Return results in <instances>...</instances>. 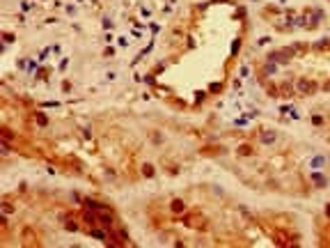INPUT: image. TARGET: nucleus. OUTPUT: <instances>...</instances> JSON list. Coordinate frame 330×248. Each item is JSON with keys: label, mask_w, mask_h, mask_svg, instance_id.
<instances>
[{"label": "nucleus", "mask_w": 330, "mask_h": 248, "mask_svg": "<svg viewBox=\"0 0 330 248\" xmlns=\"http://www.w3.org/2000/svg\"><path fill=\"white\" fill-rule=\"evenodd\" d=\"M296 92H300V94H314L316 92V83H312L307 78H298L296 80Z\"/></svg>", "instance_id": "obj_1"}, {"label": "nucleus", "mask_w": 330, "mask_h": 248, "mask_svg": "<svg viewBox=\"0 0 330 248\" xmlns=\"http://www.w3.org/2000/svg\"><path fill=\"white\" fill-rule=\"evenodd\" d=\"M275 138H278V133H275V131H264L261 135H259V140H261L264 145H270V143H275Z\"/></svg>", "instance_id": "obj_2"}, {"label": "nucleus", "mask_w": 330, "mask_h": 248, "mask_svg": "<svg viewBox=\"0 0 330 248\" xmlns=\"http://www.w3.org/2000/svg\"><path fill=\"white\" fill-rule=\"evenodd\" d=\"M85 204L90 207V209H96V211H105V209H108V207H105V204L96 202V200H92V198H87V200H85Z\"/></svg>", "instance_id": "obj_3"}, {"label": "nucleus", "mask_w": 330, "mask_h": 248, "mask_svg": "<svg viewBox=\"0 0 330 248\" xmlns=\"http://www.w3.org/2000/svg\"><path fill=\"white\" fill-rule=\"evenodd\" d=\"M99 223L103 227H113V216L110 214H99Z\"/></svg>", "instance_id": "obj_4"}, {"label": "nucleus", "mask_w": 330, "mask_h": 248, "mask_svg": "<svg viewBox=\"0 0 330 248\" xmlns=\"http://www.w3.org/2000/svg\"><path fill=\"white\" fill-rule=\"evenodd\" d=\"M323 163H326V156H314V158L310 161L312 170H319V168H323Z\"/></svg>", "instance_id": "obj_5"}, {"label": "nucleus", "mask_w": 330, "mask_h": 248, "mask_svg": "<svg viewBox=\"0 0 330 248\" xmlns=\"http://www.w3.org/2000/svg\"><path fill=\"white\" fill-rule=\"evenodd\" d=\"M90 237H96V239L105 241V237H108V234H105V230H96V227L92 225V230H90Z\"/></svg>", "instance_id": "obj_6"}, {"label": "nucleus", "mask_w": 330, "mask_h": 248, "mask_svg": "<svg viewBox=\"0 0 330 248\" xmlns=\"http://www.w3.org/2000/svg\"><path fill=\"white\" fill-rule=\"evenodd\" d=\"M82 218H85L87 225H96V223H99V216H96V214H92V211H87V214L82 216Z\"/></svg>", "instance_id": "obj_7"}, {"label": "nucleus", "mask_w": 330, "mask_h": 248, "mask_svg": "<svg viewBox=\"0 0 330 248\" xmlns=\"http://www.w3.org/2000/svg\"><path fill=\"white\" fill-rule=\"evenodd\" d=\"M264 71H266V76H270V74H278V64H275V62H268L266 67H264Z\"/></svg>", "instance_id": "obj_8"}, {"label": "nucleus", "mask_w": 330, "mask_h": 248, "mask_svg": "<svg viewBox=\"0 0 330 248\" xmlns=\"http://www.w3.org/2000/svg\"><path fill=\"white\" fill-rule=\"evenodd\" d=\"M326 214H328V218H330V207H326Z\"/></svg>", "instance_id": "obj_9"}]
</instances>
